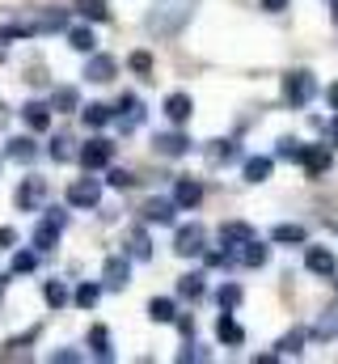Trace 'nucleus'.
I'll use <instances>...</instances> for the list:
<instances>
[{
  "label": "nucleus",
  "mask_w": 338,
  "mask_h": 364,
  "mask_svg": "<svg viewBox=\"0 0 338 364\" xmlns=\"http://www.w3.org/2000/svg\"><path fill=\"white\" fill-rule=\"evenodd\" d=\"M216 339H220V343H229V348H241V343H246V331L237 326V318H233L229 309H220V322H216Z\"/></svg>",
  "instance_id": "nucleus-13"
},
{
  "label": "nucleus",
  "mask_w": 338,
  "mask_h": 364,
  "mask_svg": "<svg viewBox=\"0 0 338 364\" xmlns=\"http://www.w3.org/2000/svg\"><path fill=\"white\" fill-rule=\"evenodd\" d=\"M165 114H169V123H190V114H195L190 93H169L165 97Z\"/></svg>",
  "instance_id": "nucleus-16"
},
{
  "label": "nucleus",
  "mask_w": 338,
  "mask_h": 364,
  "mask_svg": "<svg viewBox=\"0 0 338 364\" xmlns=\"http://www.w3.org/2000/svg\"><path fill=\"white\" fill-rule=\"evenodd\" d=\"M119 110H127V114H119V127H123V132H131V127L144 119V106H140L136 93H123V97H119Z\"/></svg>",
  "instance_id": "nucleus-18"
},
{
  "label": "nucleus",
  "mask_w": 338,
  "mask_h": 364,
  "mask_svg": "<svg viewBox=\"0 0 338 364\" xmlns=\"http://www.w3.org/2000/svg\"><path fill=\"white\" fill-rule=\"evenodd\" d=\"M148 318H153V322H173V318H178V305H173L169 296H153V301H148Z\"/></svg>",
  "instance_id": "nucleus-27"
},
{
  "label": "nucleus",
  "mask_w": 338,
  "mask_h": 364,
  "mask_svg": "<svg viewBox=\"0 0 338 364\" xmlns=\"http://www.w3.org/2000/svg\"><path fill=\"white\" fill-rule=\"evenodd\" d=\"M140 212H144V220H148V225H173V212H178V203L157 195V199H148Z\"/></svg>",
  "instance_id": "nucleus-15"
},
{
  "label": "nucleus",
  "mask_w": 338,
  "mask_h": 364,
  "mask_svg": "<svg viewBox=\"0 0 338 364\" xmlns=\"http://www.w3.org/2000/svg\"><path fill=\"white\" fill-rule=\"evenodd\" d=\"M178 296L199 301V296H203V275H182V279H178Z\"/></svg>",
  "instance_id": "nucleus-34"
},
{
  "label": "nucleus",
  "mask_w": 338,
  "mask_h": 364,
  "mask_svg": "<svg viewBox=\"0 0 338 364\" xmlns=\"http://www.w3.org/2000/svg\"><path fill=\"white\" fill-rule=\"evenodd\" d=\"M68 43H72L77 51H84V55L97 47V38H93V30H89V26H81V30H68Z\"/></svg>",
  "instance_id": "nucleus-35"
},
{
  "label": "nucleus",
  "mask_w": 338,
  "mask_h": 364,
  "mask_svg": "<svg viewBox=\"0 0 338 364\" xmlns=\"http://www.w3.org/2000/svg\"><path fill=\"white\" fill-rule=\"evenodd\" d=\"M51 360H60V364H77V360H81V352H68V348H64V352H51Z\"/></svg>",
  "instance_id": "nucleus-42"
},
{
  "label": "nucleus",
  "mask_w": 338,
  "mask_h": 364,
  "mask_svg": "<svg viewBox=\"0 0 338 364\" xmlns=\"http://www.w3.org/2000/svg\"><path fill=\"white\" fill-rule=\"evenodd\" d=\"M330 21L338 26V0H330Z\"/></svg>",
  "instance_id": "nucleus-48"
},
{
  "label": "nucleus",
  "mask_w": 338,
  "mask_h": 364,
  "mask_svg": "<svg viewBox=\"0 0 338 364\" xmlns=\"http://www.w3.org/2000/svg\"><path fill=\"white\" fill-rule=\"evenodd\" d=\"M199 199H203V186L195 178H182L173 186V203H178V208H199Z\"/></svg>",
  "instance_id": "nucleus-19"
},
{
  "label": "nucleus",
  "mask_w": 338,
  "mask_h": 364,
  "mask_svg": "<svg viewBox=\"0 0 338 364\" xmlns=\"http://www.w3.org/2000/svg\"><path fill=\"white\" fill-rule=\"evenodd\" d=\"M4 153H9L13 161H34V157H38V149H34L30 136H13V140L4 144Z\"/></svg>",
  "instance_id": "nucleus-23"
},
{
  "label": "nucleus",
  "mask_w": 338,
  "mask_h": 364,
  "mask_svg": "<svg viewBox=\"0 0 338 364\" xmlns=\"http://www.w3.org/2000/svg\"><path fill=\"white\" fill-rule=\"evenodd\" d=\"M89 348H93L97 360H114V352H110V331H106V326H93V331H89Z\"/></svg>",
  "instance_id": "nucleus-25"
},
{
  "label": "nucleus",
  "mask_w": 338,
  "mask_h": 364,
  "mask_svg": "<svg viewBox=\"0 0 338 364\" xmlns=\"http://www.w3.org/2000/svg\"><path fill=\"white\" fill-rule=\"evenodd\" d=\"M241 157V149L233 144V140H212V149H207V161L212 166H229V161H237Z\"/></svg>",
  "instance_id": "nucleus-22"
},
{
  "label": "nucleus",
  "mask_w": 338,
  "mask_h": 364,
  "mask_svg": "<svg viewBox=\"0 0 338 364\" xmlns=\"http://www.w3.org/2000/svg\"><path fill=\"white\" fill-rule=\"evenodd\" d=\"M300 343H305V331H292L279 339V356H300Z\"/></svg>",
  "instance_id": "nucleus-38"
},
{
  "label": "nucleus",
  "mask_w": 338,
  "mask_h": 364,
  "mask_svg": "<svg viewBox=\"0 0 338 364\" xmlns=\"http://www.w3.org/2000/svg\"><path fill=\"white\" fill-rule=\"evenodd\" d=\"M47 153H51V161H72V140L68 136H55Z\"/></svg>",
  "instance_id": "nucleus-37"
},
{
  "label": "nucleus",
  "mask_w": 338,
  "mask_h": 364,
  "mask_svg": "<svg viewBox=\"0 0 338 364\" xmlns=\"http://www.w3.org/2000/svg\"><path fill=\"white\" fill-rule=\"evenodd\" d=\"M123 255H127V259H140V263H148V259H153L148 229H140V225H136V229H127V233H123Z\"/></svg>",
  "instance_id": "nucleus-9"
},
{
  "label": "nucleus",
  "mask_w": 338,
  "mask_h": 364,
  "mask_svg": "<svg viewBox=\"0 0 338 364\" xmlns=\"http://www.w3.org/2000/svg\"><path fill=\"white\" fill-rule=\"evenodd\" d=\"M97 296H102V288H97V284H81V288H77V296H72V301H77V305H81V309H93V305H97Z\"/></svg>",
  "instance_id": "nucleus-39"
},
{
  "label": "nucleus",
  "mask_w": 338,
  "mask_h": 364,
  "mask_svg": "<svg viewBox=\"0 0 338 364\" xmlns=\"http://www.w3.org/2000/svg\"><path fill=\"white\" fill-rule=\"evenodd\" d=\"M68 203H72V208H97V203H102V182H93V178L72 182V186H68Z\"/></svg>",
  "instance_id": "nucleus-10"
},
{
  "label": "nucleus",
  "mask_w": 338,
  "mask_h": 364,
  "mask_svg": "<svg viewBox=\"0 0 338 364\" xmlns=\"http://www.w3.org/2000/svg\"><path fill=\"white\" fill-rule=\"evenodd\" d=\"M262 9H266V13H283V9H288V0H262Z\"/></svg>",
  "instance_id": "nucleus-45"
},
{
  "label": "nucleus",
  "mask_w": 338,
  "mask_h": 364,
  "mask_svg": "<svg viewBox=\"0 0 338 364\" xmlns=\"http://www.w3.org/2000/svg\"><path fill=\"white\" fill-rule=\"evenodd\" d=\"M216 301H220V309H237L241 301H246V292H241V284H220V292H216Z\"/></svg>",
  "instance_id": "nucleus-29"
},
{
  "label": "nucleus",
  "mask_w": 338,
  "mask_h": 364,
  "mask_svg": "<svg viewBox=\"0 0 338 364\" xmlns=\"http://www.w3.org/2000/svg\"><path fill=\"white\" fill-rule=\"evenodd\" d=\"M114 73H119V60H114V55H93V51H89L84 77H89L93 85H106V81H114Z\"/></svg>",
  "instance_id": "nucleus-11"
},
{
  "label": "nucleus",
  "mask_w": 338,
  "mask_h": 364,
  "mask_svg": "<svg viewBox=\"0 0 338 364\" xmlns=\"http://www.w3.org/2000/svg\"><path fill=\"white\" fill-rule=\"evenodd\" d=\"M43 199H47V182H43V178H26L17 191H13V203H17L21 212H34Z\"/></svg>",
  "instance_id": "nucleus-8"
},
{
  "label": "nucleus",
  "mask_w": 338,
  "mask_h": 364,
  "mask_svg": "<svg viewBox=\"0 0 338 364\" xmlns=\"http://www.w3.org/2000/svg\"><path fill=\"white\" fill-rule=\"evenodd\" d=\"M34 263H38V259H34L30 250H17V255H13V275H26V272H34Z\"/></svg>",
  "instance_id": "nucleus-40"
},
{
  "label": "nucleus",
  "mask_w": 338,
  "mask_h": 364,
  "mask_svg": "<svg viewBox=\"0 0 338 364\" xmlns=\"http://www.w3.org/2000/svg\"><path fill=\"white\" fill-rule=\"evenodd\" d=\"M305 267H309L313 275H322V279H330V275L338 272V259H334V250H326V246H309Z\"/></svg>",
  "instance_id": "nucleus-12"
},
{
  "label": "nucleus",
  "mask_w": 338,
  "mask_h": 364,
  "mask_svg": "<svg viewBox=\"0 0 338 364\" xmlns=\"http://www.w3.org/2000/svg\"><path fill=\"white\" fill-rule=\"evenodd\" d=\"M102 279H106V288L123 292V288L131 284V263H127V255H110L106 267H102Z\"/></svg>",
  "instance_id": "nucleus-7"
},
{
  "label": "nucleus",
  "mask_w": 338,
  "mask_h": 364,
  "mask_svg": "<svg viewBox=\"0 0 338 364\" xmlns=\"http://www.w3.org/2000/svg\"><path fill=\"white\" fill-rule=\"evenodd\" d=\"M77 157H81L84 170H102V166H110V161H114V144H110L106 136H93Z\"/></svg>",
  "instance_id": "nucleus-4"
},
{
  "label": "nucleus",
  "mask_w": 338,
  "mask_h": 364,
  "mask_svg": "<svg viewBox=\"0 0 338 364\" xmlns=\"http://www.w3.org/2000/svg\"><path fill=\"white\" fill-rule=\"evenodd\" d=\"M334 284H338V279H334Z\"/></svg>",
  "instance_id": "nucleus-49"
},
{
  "label": "nucleus",
  "mask_w": 338,
  "mask_h": 364,
  "mask_svg": "<svg viewBox=\"0 0 338 364\" xmlns=\"http://www.w3.org/2000/svg\"><path fill=\"white\" fill-rule=\"evenodd\" d=\"M153 149H157L161 157H186V153H190V140H186L182 132H161V136L153 140Z\"/></svg>",
  "instance_id": "nucleus-14"
},
{
  "label": "nucleus",
  "mask_w": 338,
  "mask_h": 364,
  "mask_svg": "<svg viewBox=\"0 0 338 364\" xmlns=\"http://www.w3.org/2000/svg\"><path fill=\"white\" fill-rule=\"evenodd\" d=\"M43 296H47L51 309H64V305H68V288H64V279H47V284H43Z\"/></svg>",
  "instance_id": "nucleus-28"
},
{
  "label": "nucleus",
  "mask_w": 338,
  "mask_h": 364,
  "mask_svg": "<svg viewBox=\"0 0 338 364\" xmlns=\"http://www.w3.org/2000/svg\"><path fill=\"white\" fill-rule=\"evenodd\" d=\"M21 119H26L34 132H47V127H51V106H43V102H26V106H21Z\"/></svg>",
  "instance_id": "nucleus-21"
},
{
  "label": "nucleus",
  "mask_w": 338,
  "mask_h": 364,
  "mask_svg": "<svg viewBox=\"0 0 338 364\" xmlns=\"http://www.w3.org/2000/svg\"><path fill=\"white\" fill-rule=\"evenodd\" d=\"M173 250H178L182 259H195V255H203V250H207V229H203L199 220L182 225V229H178V237H173Z\"/></svg>",
  "instance_id": "nucleus-3"
},
{
  "label": "nucleus",
  "mask_w": 338,
  "mask_h": 364,
  "mask_svg": "<svg viewBox=\"0 0 338 364\" xmlns=\"http://www.w3.org/2000/svg\"><path fill=\"white\" fill-rule=\"evenodd\" d=\"M127 64H131V73H140L144 81H157V77H153V55H148V51H131Z\"/></svg>",
  "instance_id": "nucleus-33"
},
{
  "label": "nucleus",
  "mask_w": 338,
  "mask_h": 364,
  "mask_svg": "<svg viewBox=\"0 0 338 364\" xmlns=\"http://www.w3.org/2000/svg\"><path fill=\"white\" fill-rule=\"evenodd\" d=\"M275 157H279V161H300V157H305V144H300L296 136H283L279 149H275Z\"/></svg>",
  "instance_id": "nucleus-30"
},
{
  "label": "nucleus",
  "mask_w": 338,
  "mask_h": 364,
  "mask_svg": "<svg viewBox=\"0 0 338 364\" xmlns=\"http://www.w3.org/2000/svg\"><path fill=\"white\" fill-rule=\"evenodd\" d=\"M326 102H330V106L338 110V85H330V90H326Z\"/></svg>",
  "instance_id": "nucleus-47"
},
{
  "label": "nucleus",
  "mask_w": 338,
  "mask_h": 364,
  "mask_svg": "<svg viewBox=\"0 0 338 364\" xmlns=\"http://www.w3.org/2000/svg\"><path fill=\"white\" fill-rule=\"evenodd\" d=\"M300 166H305V174H309V178H326V174H330V166H334V153H330L326 144H305Z\"/></svg>",
  "instance_id": "nucleus-5"
},
{
  "label": "nucleus",
  "mask_w": 338,
  "mask_h": 364,
  "mask_svg": "<svg viewBox=\"0 0 338 364\" xmlns=\"http://www.w3.org/2000/svg\"><path fill=\"white\" fill-rule=\"evenodd\" d=\"M13 242H17V233H13V229H0V250H9Z\"/></svg>",
  "instance_id": "nucleus-44"
},
{
  "label": "nucleus",
  "mask_w": 338,
  "mask_h": 364,
  "mask_svg": "<svg viewBox=\"0 0 338 364\" xmlns=\"http://www.w3.org/2000/svg\"><path fill=\"white\" fill-rule=\"evenodd\" d=\"M326 136H330V140H334V144H338V114H334V119H330V123H326Z\"/></svg>",
  "instance_id": "nucleus-46"
},
{
  "label": "nucleus",
  "mask_w": 338,
  "mask_h": 364,
  "mask_svg": "<svg viewBox=\"0 0 338 364\" xmlns=\"http://www.w3.org/2000/svg\"><path fill=\"white\" fill-rule=\"evenodd\" d=\"M106 182H110L114 191H127V186H131V182H136V178H131L127 170H110V178H106Z\"/></svg>",
  "instance_id": "nucleus-41"
},
{
  "label": "nucleus",
  "mask_w": 338,
  "mask_h": 364,
  "mask_svg": "<svg viewBox=\"0 0 338 364\" xmlns=\"http://www.w3.org/2000/svg\"><path fill=\"white\" fill-rule=\"evenodd\" d=\"M254 237V229L246 225V220H229V225H220V242L229 246V250H237V246H246Z\"/></svg>",
  "instance_id": "nucleus-17"
},
{
  "label": "nucleus",
  "mask_w": 338,
  "mask_h": 364,
  "mask_svg": "<svg viewBox=\"0 0 338 364\" xmlns=\"http://www.w3.org/2000/svg\"><path fill=\"white\" fill-rule=\"evenodd\" d=\"M271 242H279V246H305V225H275Z\"/></svg>",
  "instance_id": "nucleus-24"
},
{
  "label": "nucleus",
  "mask_w": 338,
  "mask_h": 364,
  "mask_svg": "<svg viewBox=\"0 0 338 364\" xmlns=\"http://www.w3.org/2000/svg\"><path fill=\"white\" fill-rule=\"evenodd\" d=\"M241 259H246V267H266L271 250H266V246H262L258 237H250V242H246V255H241Z\"/></svg>",
  "instance_id": "nucleus-32"
},
{
  "label": "nucleus",
  "mask_w": 338,
  "mask_h": 364,
  "mask_svg": "<svg viewBox=\"0 0 338 364\" xmlns=\"http://www.w3.org/2000/svg\"><path fill=\"white\" fill-rule=\"evenodd\" d=\"M195 4L199 0H157L153 9H148V34H157V38H178L182 30H186V21L195 17Z\"/></svg>",
  "instance_id": "nucleus-1"
},
{
  "label": "nucleus",
  "mask_w": 338,
  "mask_h": 364,
  "mask_svg": "<svg viewBox=\"0 0 338 364\" xmlns=\"http://www.w3.org/2000/svg\"><path fill=\"white\" fill-rule=\"evenodd\" d=\"M81 114H84V123H89V127H106V123L114 119V114H110V106H102V102H89Z\"/></svg>",
  "instance_id": "nucleus-31"
},
{
  "label": "nucleus",
  "mask_w": 338,
  "mask_h": 364,
  "mask_svg": "<svg viewBox=\"0 0 338 364\" xmlns=\"http://www.w3.org/2000/svg\"><path fill=\"white\" fill-rule=\"evenodd\" d=\"M51 110H55V114H72V110H81V93L72 90V85H60V90L51 93Z\"/></svg>",
  "instance_id": "nucleus-20"
},
{
  "label": "nucleus",
  "mask_w": 338,
  "mask_h": 364,
  "mask_svg": "<svg viewBox=\"0 0 338 364\" xmlns=\"http://www.w3.org/2000/svg\"><path fill=\"white\" fill-rule=\"evenodd\" d=\"M173 322H178V331H182V335H186V339H190V335H195V318H173Z\"/></svg>",
  "instance_id": "nucleus-43"
},
{
  "label": "nucleus",
  "mask_w": 338,
  "mask_h": 364,
  "mask_svg": "<svg viewBox=\"0 0 338 364\" xmlns=\"http://www.w3.org/2000/svg\"><path fill=\"white\" fill-rule=\"evenodd\" d=\"M77 9H81L84 17H93V21H106V17H110L106 0H77Z\"/></svg>",
  "instance_id": "nucleus-36"
},
{
  "label": "nucleus",
  "mask_w": 338,
  "mask_h": 364,
  "mask_svg": "<svg viewBox=\"0 0 338 364\" xmlns=\"http://www.w3.org/2000/svg\"><path fill=\"white\" fill-rule=\"evenodd\" d=\"M64 225H68V216H64V212H51V216L34 229V250H55V242H60Z\"/></svg>",
  "instance_id": "nucleus-6"
},
{
  "label": "nucleus",
  "mask_w": 338,
  "mask_h": 364,
  "mask_svg": "<svg viewBox=\"0 0 338 364\" xmlns=\"http://www.w3.org/2000/svg\"><path fill=\"white\" fill-rule=\"evenodd\" d=\"M313 97H317V81H313V73H309V68H292V73L283 77V102H288L292 110L309 106Z\"/></svg>",
  "instance_id": "nucleus-2"
},
{
  "label": "nucleus",
  "mask_w": 338,
  "mask_h": 364,
  "mask_svg": "<svg viewBox=\"0 0 338 364\" xmlns=\"http://www.w3.org/2000/svg\"><path fill=\"white\" fill-rule=\"evenodd\" d=\"M271 170H275V161H271V157H250V161H246V182L258 186V182L271 178Z\"/></svg>",
  "instance_id": "nucleus-26"
}]
</instances>
